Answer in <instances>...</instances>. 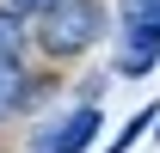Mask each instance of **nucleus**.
I'll return each instance as SVG.
<instances>
[{"label": "nucleus", "mask_w": 160, "mask_h": 153, "mask_svg": "<svg viewBox=\"0 0 160 153\" xmlns=\"http://www.w3.org/2000/svg\"><path fill=\"white\" fill-rule=\"evenodd\" d=\"M105 31V12H99V0H56L49 12H43V31L37 43L49 49V55H80V49H92Z\"/></svg>", "instance_id": "1"}, {"label": "nucleus", "mask_w": 160, "mask_h": 153, "mask_svg": "<svg viewBox=\"0 0 160 153\" xmlns=\"http://www.w3.org/2000/svg\"><path fill=\"white\" fill-rule=\"evenodd\" d=\"M160 61V0H123V74H148Z\"/></svg>", "instance_id": "2"}, {"label": "nucleus", "mask_w": 160, "mask_h": 153, "mask_svg": "<svg viewBox=\"0 0 160 153\" xmlns=\"http://www.w3.org/2000/svg\"><path fill=\"white\" fill-rule=\"evenodd\" d=\"M92 135H99V110H92V104H80V110H68L62 123L37 129L31 153H80V147H92Z\"/></svg>", "instance_id": "3"}, {"label": "nucleus", "mask_w": 160, "mask_h": 153, "mask_svg": "<svg viewBox=\"0 0 160 153\" xmlns=\"http://www.w3.org/2000/svg\"><path fill=\"white\" fill-rule=\"evenodd\" d=\"M19 104H25V74H19V61H0V116Z\"/></svg>", "instance_id": "4"}, {"label": "nucleus", "mask_w": 160, "mask_h": 153, "mask_svg": "<svg viewBox=\"0 0 160 153\" xmlns=\"http://www.w3.org/2000/svg\"><path fill=\"white\" fill-rule=\"evenodd\" d=\"M19 43H25L19 19H12V12H0V61H19Z\"/></svg>", "instance_id": "5"}, {"label": "nucleus", "mask_w": 160, "mask_h": 153, "mask_svg": "<svg viewBox=\"0 0 160 153\" xmlns=\"http://www.w3.org/2000/svg\"><path fill=\"white\" fill-rule=\"evenodd\" d=\"M148 123H154V110H136V116H129V129H123V135H117V141H111L105 153H123V147H129V141H136L142 129H148Z\"/></svg>", "instance_id": "6"}, {"label": "nucleus", "mask_w": 160, "mask_h": 153, "mask_svg": "<svg viewBox=\"0 0 160 153\" xmlns=\"http://www.w3.org/2000/svg\"><path fill=\"white\" fill-rule=\"evenodd\" d=\"M49 6H56V0H6V12H12V19H19V12H49Z\"/></svg>", "instance_id": "7"}]
</instances>
